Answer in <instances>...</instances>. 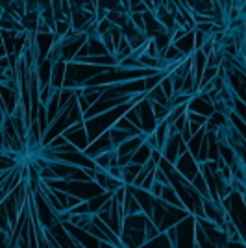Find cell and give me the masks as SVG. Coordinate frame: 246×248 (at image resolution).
<instances>
[{"mask_svg":"<svg viewBox=\"0 0 246 248\" xmlns=\"http://www.w3.org/2000/svg\"><path fill=\"white\" fill-rule=\"evenodd\" d=\"M178 50L184 54L185 58L187 56H191L193 52H195V31L191 30V31H187L185 35H182L178 41H174L172 43Z\"/></svg>","mask_w":246,"mask_h":248,"instance_id":"cell-1","label":"cell"},{"mask_svg":"<svg viewBox=\"0 0 246 248\" xmlns=\"http://www.w3.org/2000/svg\"><path fill=\"white\" fill-rule=\"evenodd\" d=\"M6 56H8V54H6V48H4V45L0 43V60H2V58H6Z\"/></svg>","mask_w":246,"mask_h":248,"instance_id":"cell-2","label":"cell"}]
</instances>
